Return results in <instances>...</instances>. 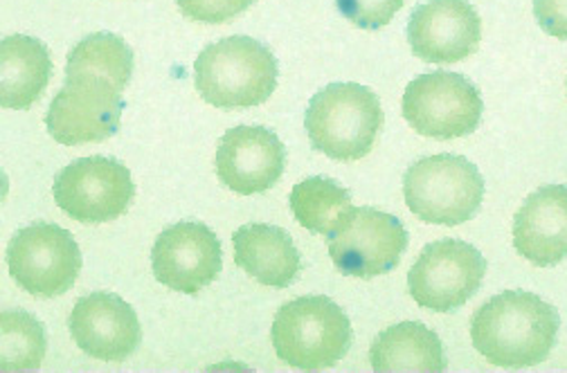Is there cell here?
I'll return each instance as SVG.
<instances>
[{
    "mask_svg": "<svg viewBox=\"0 0 567 373\" xmlns=\"http://www.w3.org/2000/svg\"><path fill=\"white\" fill-rule=\"evenodd\" d=\"M408 43L429 63H457L477 52L482 21L468 0H425L410 14Z\"/></svg>",
    "mask_w": 567,
    "mask_h": 373,
    "instance_id": "cell-13",
    "label": "cell"
},
{
    "mask_svg": "<svg viewBox=\"0 0 567 373\" xmlns=\"http://www.w3.org/2000/svg\"><path fill=\"white\" fill-rule=\"evenodd\" d=\"M486 259L475 246L457 239L429 244L408 272L412 300L435 313H453L480 290Z\"/></svg>",
    "mask_w": 567,
    "mask_h": 373,
    "instance_id": "cell-9",
    "label": "cell"
},
{
    "mask_svg": "<svg viewBox=\"0 0 567 373\" xmlns=\"http://www.w3.org/2000/svg\"><path fill=\"white\" fill-rule=\"evenodd\" d=\"M385 124L379 97L351 82L318 91L305 113V128L316 152L336 163L365 158Z\"/></svg>",
    "mask_w": 567,
    "mask_h": 373,
    "instance_id": "cell-3",
    "label": "cell"
},
{
    "mask_svg": "<svg viewBox=\"0 0 567 373\" xmlns=\"http://www.w3.org/2000/svg\"><path fill=\"white\" fill-rule=\"evenodd\" d=\"M403 222L374 207H353L329 239V257L340 274L374 279L392 272L408 250Z\"/></svg>",
    "mask_w": 567,
    "mask_h": 373,
    "instance_id": "cell-10",
    "label": "cell"
},
{
    "mask_svg": "<svg viewBox=\"0 0 567 373\" xmlns=\"http://www.w3.org/2000/svg\"><path fill=\"white\" fill-rule=\"evenodd\" d=\"M558 331V311L525 290L491 297L471 320V340L477 353L505 369H525L547 360Z\"/></svg>",
    "mask_w": 567,
    "mask_h": 373,
    "instance_id": "cell-1",
    "label": "cell"
},
{
    "mask_svg": "<svg viewBox=\"0 0 567 373\" xmlns=\"http://www.w3.org/2000/svg\"><path fill=\"white\" fill-rule=\"evenodd\" d=\"M59 209L80 222H109L120 218L135 198L131 172L104 156L80 158L63 167L52 185Z\"/></svg>",
    "mask_w": 567,
    "mask_h": 373,
    "instance_id": "cell-11",
    "label": "cell"
},
{
    "mask_svg": "<svg viewBox=\"0 0 567 373\" xmlns=\"http://www.w3.org/2000/svg\"><path fill=\"white\" fill-rule=\"evenodd\" d=\"M377 373H442L446 351L435 331L419 322H401L381 331L370 349Z\"/></svg>",
    "mask_w": 567,
    "mask_h": 373,
    "instance_id": "cell-19",
    "label": "cell"
},
{
    "mask_svg": "<svg viewBox=\"0 0 567 373\" xmlns=\"http://www.w3.org/2000/svg\"><path fill=\"white\" fill-rule=\"evenodd\" d=\"M65 74H97L124 91L133 74V50L117 34H91L68 52Z\"/></svg>",
    "mask_w": 567,
    "mask_h": 373,
    "instance_id": "cell-21",
    "label": "cell"
},
{
    "mask_svg": "<svg viewBox=\"0 0 567 373\" xmlns=\"http://www.w3.org/2000/svg\"><path fill=\"white\" fill-rule=\"evenodd\" d=\"M291 209L300 226L313 235L331 239L347 220L351 194L336 180L316 176L298 183L289 196Z\"/></svg>",
    "mask_w": 567,
    "mask_h": 373,
    "instance_id": "cell-20",
    "label": "cell"
},
{
    "mask_svg": "<svg viewBox=\"0 0 567 373\" xmlns=\"http://www.w3.org/2000/svg\"><path fill=\"white\" fill-rule=\"evenodd\" d=\"M52 59L43 41L12 34L0 41V104L25 111L37 104L50 84Z\"/></svg>",
    "mask_w": 567,
    "mask_h": 373,
    "instance_id": "cell-18",
    "label": "cell"
},
{
    "mask_svg": "<svg viewBox=\"0 0 567 373\" xmlns=\"http://www.w3.org/2000/svg\"><path fill=\"white\" fill-rule=\"evenodd\" d=\"M68 327L86 355L104 362L128 360L142 342V327L133 307L113 292L82 297L70 313Z\"/></svg>",
    "mask_w": 567,
    "mask_h": 373,
    "instance_id": "cell-15",
    "label": "cell"
},
{
    "mask_svg": "<svg viewBox=\"0 0 567 373\" xmlns=\"http://www.w3.org/2000/svg\"><path fill=\"white\" fill-rule=\"evenodd\" d=\"M275 54L252 37H226L207 45L194 63V86L215 108H252L277 89Z\"/></svg>",
    "mask_w": 567,
    "mask_h": 373,
    "instance_id": "cell-2",
    "label": "cell"
},
{
    "mask_svg": "<svg viewBox=\"0 0 567 373\" xmlns=\"http://www.w3.org/2000/svg\"><path fill=\"white\" fill-rule=\"evenodd\" d=\"M403 198L423 222L455 228L477 214L484 198V178L462 156H429L412 163L405 172Z\"/></svg>",
    "mask_w": 567,
    "mask_h": 373,
    "instance_id": "cell-5",
    "label": "cell"
},
{
    "mask_svg": "<svg viewBox=\"0 0 567 373\" xmlns=\"http://www.w3.org/2000/svg\"><path fill=\"white\" fill-rule=\"evenodd\" d=\"M534 17L545 34L567 39V0H534Z\"/></svg>",
    "mask_w": 567,
    "mask_h": 373,
    "instance_id": "cell-25",
    "label": "cell"
},
{
    "mask_svg": "<svg viewBox=\"0 0 567 373\" xmlns=\"http://www.w3.org/2000/svg\"><path fill=\"white\" fill-rule=\"evenodd\" d=\"M235 263L268 288H289L302 270V257L287 230L250 222L233 235Z\"/></svg>",
    "mask_w": 567,
    "mask_h": 373,
    "instance_id": "cell-17",
    "label": "cell"
},
{
    "mask_svg": "<svg viewBox=\"0 0 567 373\" xmlns=\"http://www.w3.org/2000/svg\"><path fill=\"white\" fill-rule=\"evenodd\" d=\"M126 102L122 91L97 74H65V86L50 102L45 126L63 146L102 142L120 131Z\"/></svg>",
    "mask_w": 567,
    "mask_h": 373,
    "instance_id": "cell-7",
    "label": "cell"
},
{
    "mask_svg": "<svg viewBox=\"0 0 567 373\" xmlns=\"http://www.w3.org/2000/svg\"><path fill=\"white\" fill-rule=\"evenodd\" d=\"M514 248L538 268L567 259V187L536 189L514 216Z\"/></svg>",
    "mask_w": 567,
    "mask_h": 373,
    "instance_id": "cell-16",
    "label": "cell"
},
{
    "mask_svg": "<svg viewBox=\"0 0 567 373\" xmlns=\"http://www.w3.org/2000/svg\"><path fill=\"white\" fill-rule=\"evenodd\" d=\"M270 340L281 362L300 371H324L347 355L353 331L331 297L305 294L279 307Z\"/></svg>",
    "mask_w": 567,
    "mask_h": 373,
    "instance_id": "cell-4",
    "label": "cell"
},
{
    "mask_svg": "<svg viewBox=\"0 0 567 373\" xmlns=\"http://www.w3.org/2000/svg\"><path fill=\"white\" fill-rule=\"evenodd\" d=\"M482 111L480 91L457 72H423L403 93V117L425 137H466L477 131Z\"/></svg>",
    "mask_w": 567,
    "mask_h": 373,
    "instance_id": "cell-6",
    "label": "cell"
},
{
    "mask_svg": "<svg viewBox=\"0 0 567 373\" xmlns=\"http://www.w3.org/2000/svg\"><path fill=\"white\" fill-rule=\"evenodd\" d=\"M217 176L241 196L264 194L287 169V146L266 126H235L217 146Z\"/></svg>",
    "mask_w": 567,
    "mask_h": 373,
    "instance_id": "cell-14",
    "label": "cell"
},
{
    "mask_svg": "<svg viewBox=\"0 0 567 373\" xmlns=\"http://www.w3.org/2000/svg\"><path fill=\"white\" fill-rule=\"evenodd\" d=\"M405 0H336V10L361 30H381L385 28Z\"/></svg>",
    "mask_w": 567,
    "mask_h": 373,
    "instance_id": "cell-23",
    "label": "cell"
},
{
    "mask_svg": "<svg viewBox=\"0 0 567 373\" xmlns=\"http://www.w3.org/2000/svg\"><path fill=\"white\" fill-rule=\"evenodd\" d=\"M257 0H176V6L185 19L221 25L235 21Z\"/></svg>",
    "mask_w": 567,
    "mask_h": 373,
    "instance_id": "cell-24",
    "label": "cell"
},
{
    "mask_svg": "<svg viewBox=\"0 0 567 373\" xmlns=\"http://www.w3.org/2000/svg\"><path fill=\"white\" fill-rule=\"evenodd\" d=\"M82 250L75 237L54 222H32L8 246L12 279L34 297H59L75 286L82 272Z\"/></svg>",
    "mask_w": 567,
    "mask_h": 373,
    "instance_id": "cell-8",
    "label": "cell"
},
{
    "mask_svg": "<svg viewBox=\"0 0 567 373\" xmlns=\"http://www.w3.org/2000/svg\"><path fill=\"white\" fill-rule=\"evenodd\" d=\"M45 331L25 311H3L0 315V369L37 371L45 355Z\"/></svg>",
    "mask_w": 567,
    "mask_h": 373,
    "instance_id": "cell-22",
    "label": "cell"
},
{
    "mask_svg": "<svg viewBox=\"0 0 567 373\" xmlns=\"http://www.w3.org/2000/svg\"><path fill=\"white\" fill-rule=\"evenodd\" d=\"M154 277L185 294H196L224 270L219 237L205 222L181 220L163 230L152 250Z\"/></svg>",
    "mask_w": 567,
    "mask_h": 373,
    "instance_id": "cell-12",
    "label": "cell"
}]
</instances>
